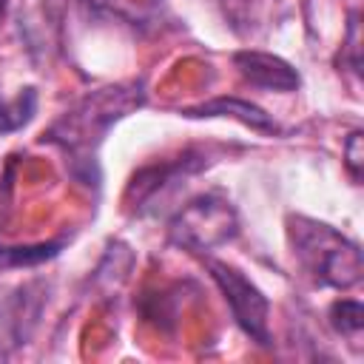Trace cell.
Returning <instances> with one entry per match:
<instances>
[{
	"mask_svg": "<svg viewBox=\"0 0 364 364\" xmlns=\"http://www.w3.org/2000/svg\"><path fill=\"white\" fill-rule=\"evenodd\" d=\"M344 159H347V171H350L353 182L358 185V182H361V159H364V154H361V131H353V134L347 136Z\"/></svg>",
	"mask_w": 364,
	"mask_h": 364,
	"instance_id": "cell-11",
	"label": "cell"
},
{
	"mask_svg": "<svg viewBox=\"0 0 364 364\" xmlns=\"http://www.w3.org/2000/svg\"><path fill=\"white\" fill-rule=\"evenodd\" d=\"M205 264H208L213 282L219 284L236 324L250 336V341H256L259 347H270V324H267L270 301H267V296L242 270H236L225 262H216V259H208Z\"/></svg>",
	"mask_w": 364,
	"mask_h": 364,
	"instance_id": "cell-4",
	"label": "cell"
},
{
	"mask_svg": "<svg viewBox=\"0 0 364 364\" xmlns=\"http://www.w3.org/2000/svg\"><path fill=\"white\" fill-rule=\"evenodd\" d=\"M179 114L191 117V119L230 117V119H239L242 125H250L253 131H264V134H276L279 131V122L264 108H259V105H253L247 100H239V97H216L210 102H202V105H193V108H182Z\"/></svg>",
	"mask_w": 364,
	"mask_h": 364,
	"instance_id": "cell-7",
	"label": "cell"
},
{
	"mask_svg": "<svg viewBox=\"0 0 364 364\" xmlns=\"http://www.w3.org/2000/svg\"><path fill=\"white\" fill-rule=\"evenodd\" d=\"M205 168V159L202 156H193V154H185L173 162H165V165H154V168H145L139 173H134L131 179V188H128V199L134 205L136 213H145V210H156V205L173 193L188 176H193L196 171Z\"/></svg>",
	"mask_w": 364,
	"mask_h": 364,
	"instance_id": "cell-5",
	"label": "cell"
},
{
	"mask_svg": "<svg viewBox=\"0 0 364 364\" xmlns=\"http://www.w3.org/2000/svg\"><path fill=\"white\" fill-rule=\"evenodd\" d=\"M65 239H54L48 245H26V247H0V267H34L54 259L63 250Z\"/></svg>",
	"mask_w": 364,
	"mask_h": 364,
	"instance_id": "cell-9",
	"label": "cell"
},
{
	"mask_svg": "<svg viewBox=\"0 0 364 364\" xmlns=\"http://www.w3.org/2000/svg\"><path fill=\"white\" fill-rule=\"evenodd\" d=\"M233 65L239 68V74L250 85L264 88V91L287 94V91H296L301 85L299 71L287 60H282L276 54H267V51H250V48L247 51H236L233 54Z\"/></svg>",
	"mask_w": 364,
	"mask_h": 364,
	"instance_id": "cell-6",
	"label": "cell"
},
{
	"mask_svg": "<svg viewBox=\"0 0 364 364\" xmlns=\"http://www.w3.org/2000/svg\"><path fill=\"white\" fill-rule=\"evenodd\" d=\"M145 105V82L125 80L114 85H102L80 97L71 108H65L43 134V142L57 145L65 154L68 171L77 182L97 188L100 185V145L105 134L131 111Z\"/></svg>",
	"mask_w": 364,
	"mask_h": 364,
	"instance_id": "cell-1",
	"label": "cell"
},
{
	"mask_svg": "<svg viewBox=\"0 0 364 364\" xmlns=\"http://www.w3.org/2000/svg\"><path fill=\"white\" fill-rule=\"evenodd\" d=\"M287 236L296 262L313 282L336 290L361 282V250L333 225L310 216H290Z\"/></svg>",
	"mask_w": 364,
	"mask_h": 364,
	"instance_id": "cell-2",
	"label": "cell"
},
{
	"mask_svg": "<svg viewBox=\"0 0 364 364\" xmlns=\"http://www.w3.org/2000/svg\"><path fill=\"white\" fill-rule=\"evenodd\" d=\"M34 111H37V91L31 85L20 88L11 100H6L0 94V134H11V131H20L23 125H28Z\"/></svg>",
	"mask_w": 364,
	"mask_h": 364,
	"instance_id": "cell-8",
	"label": "cell"
},
{
	"mask_svg": "<svg viewBox=\"0 0 364 364\" xmlns=\"http://www.w3.org/2000/svg\"><path fill=\"white\" fill-rule=\"evenodd\" d=\"M239 233L236 208L222 193H202L182 205L168 222L171 245L188 253H208L228 245Z\"/></svg>",
	"mask_w": 364,
	"mask_h": 364,
	"instance_id": "cell-3",
	"label": "cell"
},
{
	"mask_svg": "<svg viewBox=\"0 0 364 364\" xmlns=\"http://www.w3.org/2000/svg\"><path fill=\"white\" fill-rule=\"evenodd\" d=\"M6 9H9V0H0V20L6 17Z\"/></svg>",
	"mask_w": 364,
	"mask_h": 364,
	"instance_id": "cell-12",
	"label": "cell"
},
{
	"mask_svg": "<svg viewBox=\"0 0 364 364\" xmlns=\"http://www.w3.org/2000/svg\"><path fill=\"white\" fill-rule=\"evenodd\" d=\"M330 324L336 327V333L358 341L361 327H364V307H361V301L358 299L333 301V307H330Z\"/></svg>",
	"mask_w": 364,
	"mask_h": 364,
	"instance_id": "cell-10",
	"label": "cell"
}]
</instances>
